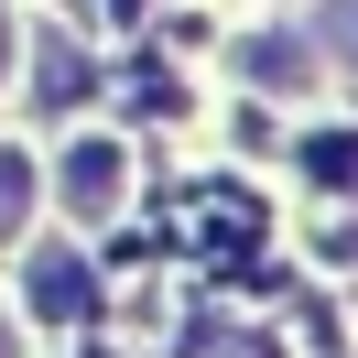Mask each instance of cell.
Wrapping results in <instances>:
<instances>
[{
	"mask_svg": "<svg viewBox=\"0 0 358 358\" xmlns=\"http://www.w3.org/2000/svg\"><path fill=\"white\" fill-rule=\"evenodd\" d=\"M66 206L76 217H109L120 206V141H76L66 152Z\"/></svg>",
	"mask_w": 358,
	"mask_h": 358,
	"instance_id": "6da1fadb",
	"label": "cell"
},
{
	"mask_svg": "<svg viewBox=\"0 0 358 358\" xmlns=\"http://www.w3.org/2000/svg\"><path fill=\"white\" fill-rule=\"evenodd\" d=\"M239 76H250V87H304L315 55L293 44V33H261V44H239Z\"/></svg>",
	"mask_w": 358,
	"mask_h": 358,
	"instance_id": "7a4b0ae2",
	"label": "cell"
},
{
	"mask_svg": "<svg viewBox=\"0 0 358 358\" xmlns=\"http://www.w3.org/2000/svg\"><path fill=\"white\" fill-rule=\"evenodd\" d=\"M87 261H66V250H44V261H33V304H44V315H87Z\"/></svg>",
	"mask_w": 358,
	"mask_h": 358,
	"instance_id": "3957f363",
	"label": "cell"
},
{
	"mask_svg": "<svg viewBox=\"0 0 358 358\" xmlns=\"http://www.w3.org/2000/svg\"><path fill=\"white\" fill-rule=\"evenodd\" d=\"M304 174H315V185H348V196H358V131H315V141H304Z\"/></svg>",
	"mask_w": 358,
	"mask_h": 358,
	"instance_id": "277c9868",
	"label": "cell"
},
{
	"mask_svg": "<svg viewBox=\"0 0 358 358\" xmlns=\"http://www.w3.org/2000/svg\"><path fill=\"white\" fill-rule=\"evenodd\" d=\"M315 44H326L336 66H358V0H326V11H315Z\"/></svg>",
	"mask_w": 358,
	"mask_h": 358,
	"instance_id": "5b68a950",
	"label": "cell"
},
{
	"mask_svg": "<svg viewBox=\"0 0 358 358\" xmlns=\"http://www.w3.org/2000/svg\"><path fill=\"white\" fill-rule=\"evenodd\" d=\"M22 206H33V163H22V152H0V239L22 228Z\"/></svg>",
	"mask_w": 358,
	"mask_h": 358,
	"instance_id": "8992f818",
	"label": "cell"
},
{
	"mask_svg": "<svg viewBox=\"0 0 358 358\" xmlns=\"http://www.w3.org/2000/svg\"><path fill=\"white\" fill-rule=\"evenodd\" d=\"M76 98H87V66L76 55H44V109H76Z\"/></svg>",
	"mask_w": 358,
	"mask_h": 358,
	"instance_id": "52a82bcc",
	"label": "cell"
},
{
	"mask_svg": "<svg viewBox=\"0 0 358 358\" xmlns=\"http://www.w3.org/2000/svg\"><path fill=\"white\" fill-rule=\"evenodd\" d=\"M0 76H11V11H0Z\"/></svg>",
	"mask_w": 358,
	"mask_h": 358,
	"instance_id": "ba28073f",
	"label": "cell"
},
{
	"mask_svg": "<svg viewBox=\"0 0 358 358\" xmlns=\"http://www.w3.org/2000/svg\"><path fill=\"white\" fill-rule=\"evenodd\" d=\"M0 358H11V326H0Z\"/></svg>",
	"mask_w": 358,
	"mask_h": 358,
	"instance_id": "9c48e42d",
	"label": "cell"
}]
</instances>
